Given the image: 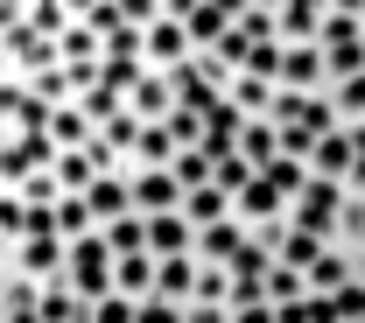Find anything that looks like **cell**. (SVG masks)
<instances>
[{"label":"cell","mask_w":365,"mask_h":323,"mask_svg":"<svg viewBox=\"0 0 365 323\" xmlns=\"http://www.w3.org/2000/svg\"><path fill=\"white\" fill-rule=\"evenodd\" d=\"M63 281L78 288V302H106L113 295V246L98 239V232H85V239H71V260H63Z\"/></svg>","instance_id":"6da1fadb"},{"label":"cell","mask_w":365,"mask_h":323,"mask_svg":"<svg viewBox=\"0 0 365 323\" xmlns=\"http://www.w3.org/2000/svg\"><path fill=\"white\" fill-rule=\"evenodd\" d=\"M337 211H344V183H302V197L288 204V225L295 232H317V239H337Z\"/></svg>","instance_id":"7a4b0ae2"},{"label":"cell","mask_w":365,"mask_h":323,"mask_svg":"<svg viewBox=\"0 0 365 323\" xmlns=\"http://www.w3.org/2000/svg\"><path fill=\"white\" fill-rule=\"evenodd\" d=\"M197 49H190V36H182V21H155V29H140V71H162V78H176L182 63H190Z\"/></svg>","instance_id":"3957f363"},{"label":"cell","mask_w":365,"mask_h":323,"mask_svg":"<svg viewBox=\"0 0 365 323\" xmlns=\"http://www.w3.org/2000/svg\"><path fill=\"white\" fill-rule=\"evenodd\" d=\"M232 218H239L246 232H274V225H288V197H281L267 176H253V183L232 197Z\"/></svg>","instance_id":"277c9868"},{"label":"cell","mask_w":365,"mask_h":323,"mask_svg":"<svg viewBox=\"0 0 365 323\" xmlns=\"http://www.w3.org/2000/svg\"><path fill=\"white\" fill-rule=\"evenodd\" d=\"M281 92H330L323 78V49L317 43H281V71H274Z\"/></svg>","instance_id":"5b68a950"},{"label":"cell","mask_w":365,"mask_h":323,"mask_svg":"<svg viewBox=\"0 0 365 323\" xmlns=\"http://www.w3.org/2000/svg\"><path fill=\"white\" fill-rule=\"evenodd\" d=\"M63 260H71V246L56 232H29L14 246V275H29V281H63Z\"/></svg>","instance_id":"8992f818"},{"label":"cell","mask_w":365,"mask_h":323,"mask_svg":"<svg viewBox=\"0 0 365 323\" xmlns=\"http://www.w3.org/2000/svg\"><path fill=\"white\" fill-rule=\"evenodd\" d=\"M127 190H134V211H140V218L182 211V183H176V169H134V176H127Z\"/></svg>","instance_id":"52a82bcc"},{"label":"cell","mask_w":365,"mask_h":323,"mask_svg":"<svg viewBox=\"0 0 365 323\" xmlns=\"http://www.w3.org/2000/svg\"><path fill=\"white\" fill-rule=\"evenodd\" d=\"M0 43H7V56H14V78H36V71H56V63H63V56H56V36L29 29V21H21V29H7Z\"/></svg>","instance_id":"ba28073f"},{"label":"cell","mask_w":365,"mask_h":323,"mask_svg":"<svg viewBox=\"0 0 365 323\" xmlns=\"http://www.w3.org/2000/svg\"><path fill=\"white\" fill-rule=\"evenodd\" d=\"M351 169H359V148H351L344 127H330V134L309 148V176H317V183H351Z\"/></svg>","instance_id":"9c48e42d"},{"label":"cell","mask_w":365,"mask_h":323,"mask_svg":"<svg viewBox=\"0 0 365 323\" xmlns=\"http://www.w3.org/2000/svg\"><path fill=\"white\" fill-rule=\"evenodd\" d=\"M127 113H134L140 127L169 120V113H176V78H162V71H140V78H134V92H127Z\"/></svg>","instance_id":"30bf717a"},{"label":"cell","mask_w":365,"mask_h":323,"mask_svg":"<svg viewBox=\"0 0 365 323\" xmlns=\"http://www.w3.org/2000/svg\"><path fill=\"white\" fill-rule=\"evenodd\" d=\"M148 253L155 260H182V253H197V232L182 211H162V218H148Z\"/></svg>","instance_id":"8fae6325"},{"label":"cell","mask_w":365,"mask_h":323,"mask_svg":"<svg viewBox=\"0 0 365 323\" xmlns=\"http://www.w3.org/2000/svg\"><path fill=\"white\" fill-rule=\"evenodd\" d=\"M190 295H197V260H190V253H182V260H155V295H148V302L190 309Z\"/></svg>","instance_id":"7c38bea8"},{"label":"cell","mask_w":365,"mask_h":323,"mask_svg":"<svg viewBox=\"0 0 365 323\" xmlns=\"http://www.w3.org/2000/svg\"><path fill=\"white\" fill-rule=\"evenodd\" d=\"M85 211H91V225L106 232L113 218H127L134 211V190H127V176H98V183L85 190Z\"/></svg>","instance_id":"4fadbf2b"},{"label":"cell","mask_w":365,"mask_h":323,"mask_svg":"<svg viewBox=\"0 0 365 323\" xmlns=\"http://www.w3.org/2000/svg\"><path fill=\"white\" fill-rule=\"evenodd\" d=\"M274 92H281L274 78H253V71H239V78H232V92H225V106L239 113V120H267V113H274Z\"/></svg>","instance_id":"5bb4252c"},{"label":"cell","mask_w":365,"mask_h":323,"mask_svg":"<svg viewBox=\"0 0 365 323\" xmlns=\"http://www.w3.org/2000/svg\"><path fill=\"white\" fill-rule=\"evenodd\" d=\"M49 176H56V190H63V197H85V190L98 183V176H106V169H98V155H91V148H63V155H56V169H49Z\"/></svg>","instance_id":"9a60e30c"},{"label":"cell","mask_w":365,"mask_h":323,"mask_svg":"<svg viewBox=\"0 0 365 323\" xmlns=\"http://www.w3.org/2000/svg\"><path fill=\"white\" fill-rule=\"evenodd\" d=\"M351 281H359V260L344 246H323V260L309 267V295H344Z\"/></svg>","instance_id":"2e32d148"},{"label":"cell","mask_w":365,"mask_h":323,"mask_svg":"<svg viewBox=\"0 0 365 323\" xmlns=\"http://www.w3.org/2000/svg\"><path fill=\"white\" fill-rule=\"evenodd\" d=\"M182 218H190V232L225 225V218H232V190H218V183H197L190 197H182Z\"/></svg>","instance_id":"e0dca14e"},{"label":"cell","mask_w":365,"mask_h":323,"mask_svg":"<svg viewBox=\"0 0 365 323\" xmlns=\"http://www.w3.org/2000/svg\"><path fill=\"white\" fill-rule=\"evenodd\" d=\"M113 295L148 302V295H155V253H127V260H113Z\"/></svg>","instance_id":"ac0fdd59"},{"label":"cell","mask_w":365,"mask_h":323,"mask_svg":"<svg viewBox=\"0 0 365 323\" xmlns=\"http://www.w3.org/2000/svg\"><path fill=\"white\" fill-rule=\"evenodd\" d=\"M182 36H190V49H218V43L232 36V21L211 7V0H197V7L182 14Z\"/></svg>","instance_id":"d6986e66"},{"label":"cell","mask_w":365,"mask_h":323,"mask_svg":"<svg viewBox=\"0 0 365 323\" xmlns=\"http://www.w3.org/2000/svg\"><path fill=\"white\" fill-rule=\"evenodd\" d=\"M232 309V267L225 260H197V295H190V309Z\"/></svg>","instance_id":"ffe728a7"},{"label":"cell","mask_w":365,"mask_h":323,"mask_svg":"<svg viewBox=\"0 0 365 323\" xmlns=\"http://www.w3.org/2000/svg\"><path fill=\"white\" fill-rule=\"evenodd\" d=\"M246 239H253V232L239 225V218H225V225H204V232H197V253H190V260H232Z\"/></svg>","instance_id":"44dd1931"},{"label":"cell","mask_w":365,"mask_h":323,"mask_svg":"<svg viewBox=\"0 0 365 323\" xmlns=\"http://www.w3.org/2000/svg\"><path fill=\"white\" fill-rule=\"evenodd\" d=\"M43 134L56 140V148H91V120L78 113V98H71V106H56V113L43 120Z\"/></svg>","instance_id":"7402d4cb"},{"label":"cell","mask_w":365,"mask_h":323,"mask_svg":"<svg viewBox=\"0 0 365 323\" xmlns=\"http://www.w3.org/2000/svg\"><path fill=\"white\" fill-rule=\"evenodd\" d=\"M239 155H246L253 169H267L274 155H281V127H274V120H246V127H239Z\"/></svg>","instance_id":"603a6c76"},{"label":"cell","mask_w":365,"mask_h":323,"mask_svg":"<svg viewBox=\"0 0 365 323\" xmlns=\"http://www.w3.org/2000/svg\"><path fill=\"white\" fill-rule=\"evenodd\" d=\"M330 113H337V127H365V71L359 78H337V85H330Z\"/></svg>","instance_id":"cb8c5ba5"},{"label":"cell","mask_w":365,"mask_h":323,"mask_svg":"<svg viewBox=\"0 0 365 323\" xmlns=\"http://www.w3.org/2000/svg\"><path fill=\"white\" fill-rule=\"evenodd\" d=\"M98 239L113 246V260H127V253H148V218H140V211H127V218H113Z\"/></svg>","instance_id":"d4e9b609"},{"label":"cell","mask_w":365,"mask_h":323,"mask_svg":"<svg viewBox=\"0 0 365 323\" xmlns=\"http://www.w3.org/2000/svg\"><path fill=\"white\" fill-rule=\"evenodd\" d=\"M21 85H29V98H36V106H43V113H56V106H71V71H63V63H56V71H36V78H21Z\"/></svg>","instance_id":"484cf974"},{"label":"cell","mask_w":365,"mask_h":323,"mask_svg":"<svg viewBox=\"0 0 365 323\" xmlns=\"http://www.w3.org/2000/svg\"><path fill=\"white\" fill-rule=\"evenodd\" d=\"M323 246H330V239H317V232H295V225H288V239L274 246V260H281V267H302V275H309V267L323 260Z\"/></svg>","instance_id":"4316f807"},{"label":"cell","mask_w":365,"mask_h":323,"mask_svg":"<svg viewBox=\"0 0 365 323\" xmlns=\"http://www.w3.org/2000/svg\"><path fill=\"white\" fill-rule=\"evenodd\" d=\"M78 113H85L91 134H98L106 120H120V113H127V92H113V85H91V92H78Z\"/></svg>","instance_id":"83f0119b"},{"label":"cell","mask_w":365,"mask_h":323,"mask_svg":"<svg viewBox=\"0 0 365 323\" xmlns=\"http://www.w3.org/2000/svg\"><path fill=\"white\" fill-rule=\"evenodd\" d=\"M260 295H267L274 309H281V302H302V295H309V275H302V267H281V260H274V267H267V281H260Z\"/></svg>","instance_id":"f1b7e54d"},{"label":"cell","mask_w":365,"mask_h":323,"mask_svg":"<svg viewBox=\"0 0 365 323\" xmlns=\"http://www.w3.org/2000/svg\"><path fill=\"white\" fill-rule=\"evenodd\" d=\"M43 323H85V302L71 281H43Z\"/></svg>","instance_id":"f546056e"},{"label":"cell","mask_w":365,"mask_h":323,"mask_svg":"<svg viewBox=\"0 0 365 323\" xmlns=\"http://www.w3.org/2000/svg\"><path fill=\"white\" fill-rule=\"evenodd\" d=\"M260 176H267V183L281 190L288 204H295V197H302V183H309V162H295V155H274V162L260 169Z\"/></svg>","instance_id":"4dcf8cb0"},{"label":"cell","mask_w":365,"mask_h":323,"mask_svg":"<svg viewBox=\"0 0 365 323\" xmlns=\"http://www.w3.org/2000/svg\"><path fill=\"white\" fill-rule=\"evenodd\" d=\"M162 127H169L176 148H204V106H182V98H176V113H169Z\"/></svg>","instance_id":"1f68e13d"},{"label":"cell","mask_w":365,"mask_h":323,"mask_svg":"<svg viewBox=\"0 0 365 323\" xmlns=\"http://www.w3.org/2000/svg\"><path fill=\"white\" fill-rule=\"evenodd\" d=\"M365 71V36L359 43H337V49H323V78L337 85V78H359Z\"/></svg>","instance_id":"d6a6232c"},{"label":"cell","mask_w":365,"mask_h":323,"mask_svg":"<svg viewBox=\"0 0 365 323\" xmlns=\"http://www.w3.org/2000/svg\"><path fill=\"white\" fill-rule=\"evenodd\" d=\"M14 197H21V204H29V211H56V204H63V190H56V176H21V183H14Z\"/></svg>","instance_id":"836d02e7"},{"label":"cell","mask_w":365,"mask_h":323,"mask_svg":"<svg viewBox=\"0 0 365 323\" xmlns=\"http://www.w3.org/2000/svg\"><path fill=\"white\" fill-rule=\"evenodd\" d=\"M169 169H176L182 197H190L197 183H211V155H204V148H176V162H169Z\"/></svg>","instance_id":"e575fe53"},{"label":"cell","mask_w":365,"mask_h":323,"mask_svg":"<svg viewBox=\"0 0 365 323\" xmlns=\"http://www.w3.org/2000/svg\"><path fill=\"white\" fill-rule=\"evenodd\" d=\"M85 232H98L91 211H85V197H63V204H56V239L71 246V239H85Z\"/></svg>","instance_id":"d590c367"},{"label":"cell","mask_w":365,"mask_h":323,"mask_svg":"<svg viewBox=\"0 0 365 323\" xmlns=\"http://www.w3.org/2000/svg\"><path fill=\"white\" fill-rule=\"evenodd\" d=\"M56 56H63V63H98V36H91V29H78V21H71V29L56 36Z\"/></svg>","instance_id":"8d00e7d4"},{"label":"cell","mask_w":365,"mask_h":323,"mask_svg":"<svg viewBox=\"0 0 365 323\" xmlns=\"http://www.w3.org/2000/svg\"><path fill=\"white\" fill-rule=\"evenodd\" d=\"M21 239H29V204L7 190L0 197V246H21Z\"/></svg>","instance_id":"74e56055"},{"label":"cell","mask_w":365,"mask_h":323,"mask_svg":"<svg viewBox=\"0 0 365 323\" xmlns=\"http://www.w3.org/2000/svg\"><path fill=\"white\" fill-rule=\"evenodd\" d=\"M140 317V302H127V295H106V302H91L85 323H134Z\"/></svg>","instance_id":"f35d334b"},{"label":"cell","mask_w":365,"mask_h":323,"mask_svg":"<svg viewBox=\"0 0 365 323\" xmlns=\"http://www.w3.org/2000/svg\"><path fill=\"white\" fill-rule=\"evenodd\" d=\"M113 14H120L127 29H155V21H162V0H113Z\"/></svg>","instance_id":"ab89813d"},{"label":"cell","mask_w":365,"mask_h":323,"mask_svg":"<svg viewBox=\"0 0 365 323\" xmlns=\"http://www.w3.org/2000/svg\"><path fill=\"white\" fill-rule=\"evenodd\" d=\"M232 323H274L267 295H232Z\"/></svg>","instance_id":"60d3db41"},{"label":"cell","mask_w":365,"mask_h":323,"mask_svg":"<svg viewBox=\"0 0 365 323\" xmlns=\"http://www.w3.org/2000/svg\"><path fill=\"white\" fill-rule=\"evenodd\" d=\"M29 7H36V0H0V36H7V29H21V21H29Z\"/></svg>","instance_id":"b9f144b4"},{"label":"cell","mask_w":365,"mask_h":323,"mask_svg":"<svg viewBox=\"0 0 365 323\" xmlns=\"http://www.w3.org/2000/svg\"><path fill=\"white\" fill-rule=\"evenodd\" d=\"M56 7H63V21H78V29H85V21L106 7V0H56Z\"/></svg>","instance_id":"7bdbcfd3"},{"label":"cell","mask_w":365,"mask_h":323,"mask_svg":"<svg viewBox=\"0 0 365 323\" xmlns=\"http://www.w3.org/2000/svg\"><path fill=\"white\" fill-rule=\"evenodd\" d=\"M134 323H182V309H169V302H140Z\"/></svg>","instance_id":"ee69618b"},{"label":"cell","mask_w":365,"mask_h":323,"mask_svg":"<svg viewBox=\"0 0 365 323\" xmlns=\"http://www.w3.org/2000/svg\"><path fill=\"white\" fill-rule=\"evenodd\" d=\"M182 323H232V309H204L197 302V309H182Z\"/></svg>","instance_id":"f6af8a7d"},{"label":"cell","mask_w":365,"mask_h":323,"mask_svg":"<svg viewBox=\"0 0 365 323\" xmlns=\"http://www.w3.org/2000/svg\"><path fill=\"white\" fill-rule=\"evenodd\" d=\"M211 7H218L225 21H239V14H253V0H211Z\"/></svg>","instance_id":"bcb514c9"},{"label":"cell","mask_w":365,"mask_h":323,"mask_svg":"<svg viewBox=\"0 0 365 323\" xmlns=\"http://www.w3.org/2000/svg\"><path fill=\"white\" fill-rule=\"evenodd\" d=\"M330 14H351V21H365V0H330Z\"/></svg>","instance_id":"7dc6e473"},{"label":"cell","mask_w":365,"mask_h":323,"mask_svg":"<svg viewBox=\"0 0 365 323\" xmlns=\"http://www.w3.org/2000/svg\"><path fill=\"white\" fill-rule=\"evenodd\" d=\"M7 78H14V56H7V43H0V85H7Z\"/></svg>","instance_id":"c3c4849f"},{"label":"cell","mask_w":365,"mask_h":323,"mask_svg":"<svg viewBox=\"0 0 365 323\" xmlns=\"http://www.w3.org/2000/svg\"><path fill=\"white\" fill-rule=\"evenodd\" d=\"M253 7H260V14H274V21H281V7H288V0H253Z\"/></svg>","instance_id":"681fc988"},{"label":"cell","mask_w":365,"mask_h":323,"mask_svg":"<svg viewBox=\"0 0 365 323\" xmlns=\"http://www.w3.org/2000/svg\"><path fill=\"white\" fill-rule=\"evenodd\" d=\"M351 323H365V317H351Z\"/></svg>","instance_id":"f907efd6"}]
</instances>
